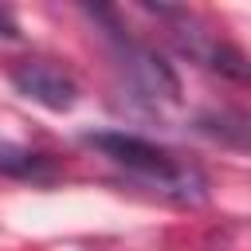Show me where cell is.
Returning <instances> with one entry per match:
<instances>
[{
	"mask_svg": "<svg viewBox=\"0 0 251 251\" xmlns=\"http://www.w3.org/2000/svg\"><path fill=\"white\" fill-rule=\"evenodd\" d=\"M86 145L102 149L114 165H122L126 173H133L141 184H149L153 192L176 200V204H200L204 200V176L176 161L173 153H165L161 145L145 141V137H133V133H86Z\"/></svg>",
	"mask_w": 251,
	"mask_h": 251,
	"instance_id": "obj_1",
	"label": "cell"
},
{
	"mask_svg": "<svg viewBox=\"0 0 251 251\" xmlns=\"http://www.w3.org/2000/svg\"><path fill=\"white\" fill-rule=\"evenodd\" d=\"M114 47H118V67L122 75L129 78V86L141 94V98H153V102H176L180 98V82L173 75V67L149 51L145 43H133L129 35L114 31Z\"/></svg>",
	"mask_w": 251,
	"mask_h": 251,
	"instance_id": "obj_2",
	"label": "cell"
},
{
	"mask_svg": "<svg viewBox=\"0 0 251 251\" xmlns=\"http://www.w3.org/2000/svg\"><path fill=\"white\" fill-rule=\"evenodd\" d=\"M12 86H16L24 98H31L35 106L55 110V114L71 110V106H75V98H78L75 78H71L63 67L43 63V59H27V63H20V67L12 71Z\"/></svg>",
	"mask_w": 251,
	"mask_h": 251,
	"instance_id": "obj_3",
	"label": "cell"
},
{
	"mask_svg": "<svg viewBox=\"0 0 251 251\" xmlns=\"http://www.w3.org/2000/svg\"><path fill=\"white\" fill-rule=\"evenodd\" d=\"M0 35H4V39H16V35H20V27H16V20H12V16H8L4 8H0Z\"/></svg>",
	"mask_w": 251,
	"mask_h": 251,
	"instance_id": "obj_4",
	"label": "cell"
}]
</instances>
